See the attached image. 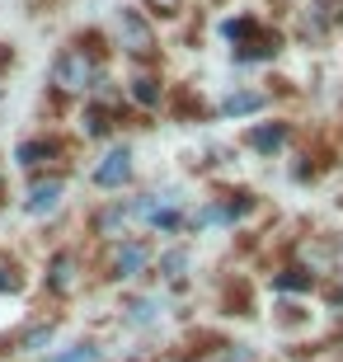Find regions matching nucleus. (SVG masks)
I'll list each match as a JSON object with an SVG mask.
<instances>
[{"instance_id": "nucleus-10", "label": "nucleus", "mask_w": 343, "mask_h": 362, "mask_svg": "<svg viewBox=\"0 0 343 362\" xmlns=\"http://www.w3.org/2000/svg\"><path fill=\"white\" fill-rule=\"evenodd\" d=\"M273 94L268 90H254V85H236V90H226L216 104H211V118H250L259 108H268Z\"/></svg>"}, {"instance_id": "nucleus-14", "label": "nucleus", "mask_w": 343, "mask_h": 362, "mask_svg": "<svg viewBox=\"0 0 343 362\" xmlns=\"http://www.w3.org/2000/svg\"><path fill=\"white\" fill-rule=\"evenodd\" d=\"M76 273H80V259L76 255H52V264H47V292L52 296H66L71 287H76Z\"/></svg>"}, {"instance_id": "nucleus-5", "label": "nucleus", "mask_w": 343, "mask_h": 362, "mask_svg": "<svg viewBox=\"0 0 343 362\" xmlns=\"http://www.w3.org/2000/svg\"><path fill=\"white\" fill-rule=\"evenodd\" d=\"M254 207H259V198H254L250 188H231V193H216V198L202 202L198 212H188V230L198 235V230H207V226H236L240 216H250Z\"/></svg>"}, {"instance_id": "nucleus-17", "label": "nucleus", "mask_w": 343, "mask_h": 362, "mask_svg": "<svg viewBox=\"0 0 343 362\" xmlns=\"http://www.w3.org/2000/svg\"><path fill=\"white\" fill-rule=\"evenodd\" d=\"M47 362H108V358H104V344H94V339H80V344H71V349L52 353Z\"/></svg>"}, {"instance_id": "nucleus-3", "label": "nucleus", "mask_w": 343, "mask_h": 362, "mask_svg": "<svg viewBox=\"0 0 343 362\" xmlns=\"http://www.w3.org/2000/svg\"><path fill=\"white\" fill-rule=\"evenodd\" d=\"M113 47H118V52H127L136 66H156V57H160L156 24H151L141 10L122 5V10L113 14Z\"/></svg>"}, {"instance_id": "nucleus-20", "label": "nucleus", "mask_w": 343, "mask_h": 362, "mask_svg": "<svg viewBox=\"0 0 343 362\" xmlns=\"http://www.w3.org/2000/svg\"><path fill=\"white\" fill-rule=\"evenodd\" d=\"M141 5L156 14V19H179V14H184V0H141Z\"/></svg>"}, {"instance_id": "nucleus-23", "label": "nucleus", "mask_w": 343, "mask_h": 362, "mask_svg": "<svg viewBox=\"0 0 343 362\" xmlns=\"http://www.w3.org/2000/svg\"><path fill=\"white\" fill-rule=\"evenodd\" d=\"M273 5H287V0H273Z\"/></svg>"}, {"instance_id": "nucleus-9", "label": "nucleus", "mask_w": 343, "mask_h": 362, "mask_svg": "<svg viewBox=\"0 0 343 362\" xmlns=\"http://www.w3.org/2000/svg\"><path fill=\"white\" fill-rule=\"evenodd\" d=\"M136 179V165H132V146H108L104 156H99V165L90 170V184L99 188V193H118V188H127Z\"/></svg>"}, {"instance_id": "nucleus-8", "label": "nucleus", "mask_w": 343, "mask_h": 362, "mask_svg": "<svg viewBox=\"0 0 343 362\" xmlns=\"http://www.w3.org/2000/svg\"><path fill=\"white\" fill-rule=\"evenodd\" d=\"M343 28V0H310L301 10V24H296V38L306 47H325Z\"/></svg>"}, {"instance_id": "nucleus-22", "label": "nucleus", "mask_w": 343, "mask_h": 362, "mask_svg": "<svg viewBox=\"0 0 343 362\" xmlns=\"http://www.w3.org/2000/svg\"><path fill=\"white\" fill-rule=\"evenodd\" d=\"M0 198H5V175H0Z\"/></svg>"}, {"instance_id": "nucleus-12", "label": "nucleus", "mask_w": 343, "mask_h": 362, "mask_svg": "<svg viewBox=\"0 0 343 362\" xmlns=\"http://www.w3.org/2000/svg\"><path fill=\"white\" fill-rule=\"evenodd\" d=\"M127 104H136L141 113H156L165 104V85H160L156 66H136L132 81H127Z\"/></svg>"}, {"instance_id": "nucleus-6", "label": "nucleus", "mask_w": 343, "mask_h": 362, "mask_svg": "<svg viewBox=\"0 0 343 362\" xmlns=\"http://www.w3.org/2000/svg\"><path fill=\"white\" fill-rule=\"evenodd\" d=\"M62 160H66V141L57 132H33L14 146V165H19L24 175H52V170H62Z\"/></svg>"}, {"instance_id": "nucleus-2", "label": "nucleus", "mask_w": 343, "mask_h": 362, "mask_svg": "<svg viewBox=\"0 0 343 362\" xmlns=\"http://www.w3.org/2000/svg\"><path fill=\"white\" fill-rule=\"evenodd\" d=\"M221 38L231 42V62L236 66H254V62H277L282 57V33L264 24L259 14H236L221 24Z\"/></svg>"}, {"instance_id": "nucleus-21", "label": "nucleus", "mask_w": 343, "mask_h": 362, "mask_svg": "<svg viewBox=\"0 0 343 362\" xmlns=\"http://www.w3.org/2000/svg\"><path fill=\"white\" fill-rule=\"evenodd\" d=\"M28 5H33V14H47L52 5H62V0H28Z\"/></svg>"}, {"instance_id": "nucleus-16", "label": "nucleus", "mask_w": 343, "mask_h": 362, "mask_svg": "<svg viewBox=\"0 0 343 362\" xmlns=\"http://www.w3.org/2000/svg\"><path fill=\"white\" fill-rule=\"evenodd\" d=\"M156 269H160V278H165V282H174V287H179V282L188 278V269H193V255H188V250H165Z\"/></svg>"}, {"instance_id": "nucleus-19", "label": "nucleus", "mask_w": 343, "mask_h": 362, "mask_svg": "<svg viewBox=\"0 0 343 362\" xmlns=\"http://www.w3.org/2000/svg\"><path fill=\"white\" fill-rule=\"evenodd\" d=\"M52 339H57V325H38V329H24V334H19V349H33V353H38V349H47V344H52Z\"/></svg>"}, {"instance_id": "nucleus-4", "label": "nucleus", "mask_w": 343, "mask_h": 362, "mask_svg": "<svg viewBox=\"0 0 343 362\" xmlns=\"http://www.w3.org/2000/svg\"><path fill=\"white\" fill-rule=\"evenodd\" d=\"M151 259H156L151 255V240H141V235L104 240V250H99V278L104 282H132L151 269Z\"/></svg>"}, {"instance_id": "nucleus-1", "label": "nucleus", "mask_w": 343, "mask_h": 362, "mask_svg": "<svg viewBox=\"0 0 343 362\" xmlns=\"http://www.w3.org/2000/svg\"><path fill=\"white\" fill-rule=\"evenodd\" d=\"M108 81V38L99 28H80L47 62V90L62 99H85Z\"/></svg>"}, {"instance_id": "nucleus-7", "label": "nucleus", "mask_w": 343, "mask_h": 362, "mask_svg": "<svg viewBox=\"0 0 343 362\" xmlns=\"http://www.w3.org/2000/svg\"><path fill=\"white\" fill-rule=\"evenodd\" d=\"M66 179H71V170H52V175H28L24 198H19L24 216H52L57 207L66 202Z\"/></svg>"}, {"instance_id": "nucleus-13", "label": "nucleus", "mask_w": 343, "mask_h": 362, "mask_svg": "<svg viewBox=\"0 0 343 362\" xmlns=\"http://www.w3.org/2000/svg\"><path fill=\"white\" fill-rule=\"evenodd\" d=\"M188 362H259V349L254 344H236V339H221L216 349L188 353Z\"/></svg>"}, {"instance_id": "nucleus-15", "label": "nucleus", "mask_w": 343, "mask_h": 362, "mask_svg": "<svg viewBox=\"0 0 343 362\" xmlns=\"http://www.w3.org/2000/svg\"><path fill=\"white\" fill-rule=\"evenodd\" d=\"M160 301L156 296H127V306H122V320L132 325V329H156L160 325Z\"/></svg>"}, {"instance_id": "nucleus-11", "label": "nucleus", "mask_w": 343, "mask_h": 362, "mask_svg": "<svg viewBox=\"0 0 343 362\" xmlns=\"http://www.w3.org/2000/svg\"><path fill=\"white\" fill-rule=\"evenodd\" d=\"M240 141H245L254 156H282V151H287V141H291V122H287V118L254 122V127L240 136Z\"/></svg>"}, {"instance_id": "nucleus-18", "label": "nucleus", "mask_w": 343, "mask_h": 362, "mask_svg": "<svg viewBox=\"0 0 343 362\" xmlns=\"http://www.w3.org/2000/svg\"><path fill=\"white\" fill-rule=\"evenodd\" d=\"M10 292H24V269L10 255H0V296H10Z\"/></svg>"}]
</instances>
